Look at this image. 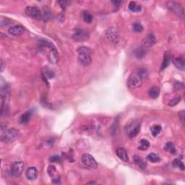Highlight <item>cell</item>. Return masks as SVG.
<instances>
[{
    "label": "cell",
    "mask_w": 185,
    "mask_h": 185,
    "mask_svg": "<svg viewBox=\"0 0 185 185\" xmlns=\"http://www.w3.org/2000/svg\"><path fill=\"white\" fill-rule=\"evenodd\" d=\"M47 172H48L51 178L52 179V182L54 184H60V177L54 166L50 165L47 169Z\"/></svg>",
    "instance_id": "13"
},
{
    "label": "cell",
    "mask_w": 185,
    "mask_h": 185,
    "mask_svg": "<svg viewBox=\"0 0 185 185\" xmlns=\"http://www.w3.org/2000/svg\"><path fill=\"white\" fill-rule=\"evenodd\" d=\"M38 171L35 167H30L28 168L26 171V177L28 179L31 181H34L37 179L38 177Z\"/></svg>",
    "instance_id": "17"
},
{
    "label": "cell",
    "mask_w": 185,
    "mask_h": 185,
    "mask_svg": "<svg viewBox=\"0 0 185 185\" xmlns=\"http://www.w3.org/2000/svg\"><path fill=\"white\" fill-rule=\"evenodd\" d=\"M150 143H149V141L145 139H143L141 140L140 141V146H139V149L140 150H145V149H147L148 148H149V146H150Z\"/></svg>",
    "instance_id": "32"
},
{
    "label": "cell",
    "mask_w": 185,
    "mask_h": 185,
    "mask_svg": "<svg viewBox=\"0 0 185 185\" xmlns=\"http://www.w3.org/2000/svg\"><path fill=\"white\" fill-rule=\"evenodd\" d=\"M24 170V163L22 161H15L12 164L10 168V172L12 177H20Z\"/></svg>",
    "instance_id": "7"
},
{
    "label": "cell",
    "mask_w": 185,
    "mask_h": 185,
    "mask_svg": "<svg viewBox=\"0 0 185 185\" xmlns=\"http://www.w3.org/2000/svg\"><path fill=\"white\" fill-rule=\"evenodd\" d=\"M82 162L86 166L91 168V169H96L98 166V164L91 155L88 153H85L82 156Z\"/></svg>",
    "instance_id": "10"
},
{
    "label": "cell",
    "mask_w": 185,
    "mask_h": 185,
    "mask_svg": "<svg viewBox=\"0 0 185 185\" xmlns=\"http://www.w3.org/2000/svg\"><path fill=\"white\" fill-rule=\"evenodd\" d=\"M8 32L10 35H20L24 33V32H25V28L22 25H14L12 26L11 28H9Z\"/></svg>",
    "instance_id": "14"
},
{
    "label": "cell",
    "mask_w": 185,
    "mask_h": 185,
    "mask_svg": "<svg viewBox=\"0 0 185 185\" xmlns=\"http://www.w3.org/2000/svg\"><path fill=\"white\" fill-rule=\"evenodd\" d=\"M160 94V89L157 86H153L149 90V96L153 99H157Z\"/></svg>",
    "instance_id": "23"
},
{
    "label": "cell",
    "mask_w": 185,
    "mask_h": 185,
    "mask_svg": "<svg viewBox=\"0 0 185 185\" xmlns=\"http://www.w3.org/2000/svg\"><path fill=\"white\" fill-rule=\"evenodd\" d=\"M170 62H171V55H170L169 52H166L165 54H164L163 60V62H162L161 67H160V70H163L164 69L169 67Z\"/></svg>",
    "instance_id": "20"
},
{
    "label": "cell",
    "mask_w": 185,
    "mask_h": 185,
    "mask_svg": "<svg viewBox=\"0 0 185 185\" xmlns=\"http://www.w3.org/2000/svg\"><path fill=\"white\" fill-rule=\"evenodd\" d=\"M140 130V122L134 121L125 127V132L129 136L130 138H133L136 137Z\"/></svg>",
    "instance_id": "5"
},
{
    "label": "cell",
    "mask_w": 185,
    "mask_h": 185,
    "mask_svg": "<svg viewBox=\"0 0 185 185\" xmlns=\"http://www.w3.org/2000/svg\"><path fill=\"white\" fill-rule=\"evenodd\" d=\"M142 77L139 74L138 72H135L132 73L130 75L127 80V86L130 88L132 89H135V88H137L141 86L143 83Z\"/></svg>",
    "instance_id": "4"
},
{
    "label": "cell",
    "mask_w": 185,
    "mask_h": 185,
    "mask_svg": "<svg viewBox=\"0 0 185 185\" xmlns=\"http://www.w3.org/2000/svg\"><path fill=\"white\" fill-rule=\"evenodd\" d=\"M42 75L44 80H47L48 79H52L54 77V72L49 68H44L42 69Z\"/></svg>",
    "instance_id": "22"
},
{
    "label": "cell",
    "mask_w": 185,
    "mask_h": 185,
    "mask_svg": "<svg viewBox=\"0 0 185 185\" xmlns=\"http://www.w3.org/2000/svg\"><path fill=\"white\" fill-rule=\"evenodd\" d=\"M166 6L167 8L173 13L176 14L177 15L180 17V18H184V9L179 3L175 2H168Z\"/></svg>",
    "instance_id": "8"
},
{
    "label": "cell",
    "mask_w": 185,
    "mask_h": 185,
    "mask_svg": "<svg viewBox=\"0 0 185 185\" xmlns=\"http://www.w3.org/2000/svg\"><path fill=\"white\" fill-rule=\"evenodd\" d=\"M0 94H1V111L0 114L2 116L6 114L7 111V103H8L9 99V93H10V89L8 84L5 83L1 86V90H0Z\"/></svg>",
    "instance_id": "1"
},
{
    "label": "cell",
    "mask_w": 185,
    "mask_h": 185,
    "mask_svg": "<svg viewBox=\"0 0 185 185\" xmlns=\"http://www.w3.org/2000/svg\"><path fill=\"white\" fill-rule=\"evenodd\" d=\"M77 52L78 54V61L81 65L87 67L91 64V51L90 49L80 46L77 49Z\"/></svg>",
    "instance_id": "2"
},
{
    "label": "cell",
    "mask_w": 185,
    "mask_h": 185,
    "mask_svg": "<svg viewBox=\"0 0 185 185\" xmlns=\"http://www.w3.org/2000/svg\"><path fill=\"white\" fill-rule=\"evenodd\" d=\"M54 18L53 13L49 7L44 6L42 9V18L44 21H49Z\"/></svg>",
    "instance_id": "16"
},
{
    "label": "cell",
    "mask_w": 185,
    "mask_h": 185,
    "mask_svg": "<svg viewBox=\"0 0 185 185\" xmlns=\"http://www.w3.org/2000/svg\"><path fill=\"white\" fill-rule=\"evenodd\" d=\"M179 118H180L181 121H182V122L183 124L184 123V116H185V112L184 110L181 111L180 112H179Z\"/></svg>",
    "instance_id": "38"
},
{
    "label": "cell",
    "mask_w": 185,
    "mask_h": 185,
    "mask_svg": "<svg viewBox=\"0 0 185 185\" xmlns=\"http://www.w3.org/2000/svg\"><path fill=\"white\" fill-rule=\"evenodd\" d=\"M181 99H181V96H176V97H174L173 99H171V101H169V105L170 106H176L177 104H178L179 102L181 101Z\"/></svg>",
    "instance_id": "34"
},
{
    "label": "cell",
    "mask_w": 185,
    "mask_h": 185,
    "mask_svg": "<svg viewBox=\"0 0 185 185\" xmlns=\"http://www.w3.org/2000/svg\"><path fill=\"white\" fill-rule=\"evenodd\" d=\"M59 5H61L62 8L63 9H65V7H66V5H67V2H65V1H59Z\"/></svg>",
    "instance_id": "42"
},
{
    "label": "cell",
    "mask_w": 185,
    "mask_h": 185,
    "mask_svg": "<svg viewBox=\"0 0 185 185\" xmlns=\"http://www.w3.org/2000/svg\"><path fill=\"white\" fill-rule=\"evenodd\" d=\"M116 153L117 157L119 158V159L123 160V161L127 162L128 160H129L127 153H126V150L124 148H119L117 150H116Z\"/></svg>",
    "instance_id": "18"
},
{
    "label": "cell",
    "mask_w": 185,
    "mask_h": 185,
    "mask_svg": "<svg viewBox=\"0 0 185 185\" xmlns=\"http://www.w3.org/2000/svg\"><path fill=\"white\" fill-rule=\"evenodd\" d=\"M129 9L134 12H139L142 9V7L140 5H137L135 2H130L129 4Z\"/></svg>",
    "instance_id": "26"
},
{
    "label": "cell",
    "mask_w": 185,
    "mask_h": 185,
    "mask_svg": "<svg viewBox=\"0 0 185 185\" xmlns=\"http://www.w3.org/2000/svg\"><path fill=\"white\" fill-rule=\"evenodd\" d=\"M82 18H83L84 21L87 23H90L92 20V15L88 11H84L82 12Z\"/></svg>",
    "instance_id": "30"
},
{
    "label": "cell",
    "mask_w": 185,
    "mask_h": 185,
    "mask_svg": "<svg viewBox=\"0 0 185 185\" xmlns=\"http://www.w3.org/2000/svg\"><path fill=\"white\" fill-rule=\"evenodd\" d=\"M137 72H138L139 74L140 75V76L142 77L143 79L145 78V77H147V76H148V71L145 69H140L137 70Z\"/></svg>",
    "instance_id": "37"
},
{
    "label": "cell",
    "mask_w": 185,
    "mask_h": 185,
    "mask_svg": "<svg viewBox=\"0 0 185 185\" xmlns=\"http://www.w3.org/2000/svg\"><path fill=\"white\" fill-rule=\"evenodd\" d=\"M31 111H27V112L24 113L23 114L21 115V116L20 117V119H19V122L22 124H27L28 122H29L30 118H31Z\"/></svg>",
    "instance_id": "24"
},
{
    "label": "cell",
    "mask_w": 185,
    "mask_h": 185,
    "mask_svg": "<svg viewBox=\"0 0 185 185\" xmlns=\"http://www.w3.org/2000/svg\"><path fill=\"white\" fill-rule=\"evenodd\" d=\"M173 166L175 167H178L181 170H182V171H184V163H182V160H179V158H176V159H174L173 160Z\"/></svg>",
    "instance_id": "33"
},
{
    "label": "cell",
    "mask_w": 185,
    "mask_h": 185,
    "mask_svg": "<svg viewBox=\"0 0 185 185\" xmlns=\"http://www.w3.org/2000/svg\"><path fill=\"white\" fill-rule=\"evenodd\" d=\"M49 161L52 162V163H60L62 161L61 157L57 155H54V156H51L49 158Z\"/></svg>",
    "instance_id": "36"
},
{
    "label": "cell",
    "mask_w": 185,
    "mask_h": 185,
    "mask_svg": "<svg viewBox=\"0 0 185 185\" xmlns=\"http://www.w3.org/2000/svg\"><path fill=\"white\" fill-rule=\"evenodd\" d=\"M25 13L28 16L35 20L42 19V12L36 7L28 6L25 8Z\"/></svg>",
    "instance_id": "9"
},
{
    "label": "cell",
    "mask_w": 185,
    "mask_h": 185,
    "mask_svg": "<svg viewBox=\"0 0 185 185\" xmlns=\"http://www.w3.org/2000/svg\"><path fill=\"white\" fill-rule=\"evenodd\" d=\"M49 59L51 63L52 64H56L59 61V55H58L57 51H56V49L51 50L49 55Z\"/></svg>",
    "instance_id": "21"
},
{
    "label": "cell",
    "mask_w": 185,
    "mask_h": 185,
    "mask_svg": "<svg viewBox=\"0 0 185 185\" xmlns=\"http://www.w3.org/2000/svg\"><path fill=\"white\" fill-rule=\"evenodd\" d=\"M20 133L18 130L14 129H9L5 130L4 133L2 134L1 135V140L5 143H12L15 141L18 138Z\"/></svg>",
    "instance_id": "3"
},
{
    "label": "cell",
    "mask_w": 185,
    "mask_h": 185,
    "mask_svg": "<svg viewBox=\"0 0 185 185\" xmlns=\"http://www.w3.org/2000/svg\"><path fill=\"white\" fill-rule=\"evenodd\" d=\"M161 130L162 128L160 125H153L151 128H150L152 135L153 137H156V136L159 135V133L161 132Z\"/></svg>",
    "instance_id": "31"
},
{
    "label": "cell",
    "mask_w": 185,
    "mask_h": 185,
    "mask_svg": "<svg viewBox=\"0 0 185 185\" xmlns=\"http://www.w3.org/2000/svg\"><path fill=\"white\" fill-rule=\"evenodd\" d=\"M106 36L112 43H116L119 40V33L116 28H109L106 31Z\"/></svg>",
    "instance_id": "11"
},
{
    "label": "cell",
    "mask_w": 185,
    "mask_h": 185,
    "mask_svg": "<svg viewBox=\"0 0 185 185\" xmlns=\"http://www.w3.org/2000/svg\"><path fill=\"white\" fill-rule=\"evenodd\" d=\"M112 2L113 5H114V7H117V8H119V7L120 5H121V4H122V2H120V1H112V2Z\"/></svg>",
    "instance_id": "41"
},
{
    "label": "cell",
    "mask_w": 185,
    "mask_h": 185,
    "mask_svg": "<svg viewBox=\"0 0 185 185\" xmlns=\"http://www.w3.org/2000/svg\"><path fill=\"white\" fill-rule=\"evenodd\" d=\"M38 43H39V46L42 47H46V48L50 49V50L55 49L54 44H53L52 43H51L50 41H49L48 40H46V39H40V40L38 41Z\"/></svg>",
    "instance_id": "25"
},
{
    "label": "cell",
    "mask_w": 185,
    "mask_h": 185,
    "mask_svg": "<svg viewBox=\"0 0 185 185\" xmlns=\"http://www.w3.org/2000/svg\"><path fill=\"white\" fill-rule=\"evenodd\" d=\"M133 28L134 31L138 32V33L143 31V26L141 25L140 23H139V22H135V23H134L133 25Z\"/></svg>",
    "instance_id": "35"
},
{
    "label": "cell",
    "mask_w": 185,
    "mask_h": 185,
    "mask_svg": "<svg viewBox=\"0 0 185 185\" xmlns=\"http://www.w3.org/2000/svg\"><path fill=\"white\" fill-rule=\"evenodd\" d=\"M88 184H95V182H89L88 183Z\"/></svg>",
    "instance_id": "43"
},
{
    "label": "cell",
    "mask_w": 185,
    "mask_h": 185,
    "mask_svg": "<svg viewBox=\"0 0 185 185\" xmlns=\"http://www.w3.org/2000/svg\"><path fill=\"white\" fill-rule=\"evenodd\" d=\"M164 149H165L166 151L169 152L170 153H171V154H175L177 153V150H176V148H175L174 145H173L171 142L167 143L165 145Z\"/></svg>",
    "instance_id": "28"
},
{
    "label": "cell",
    "mask_w": 185,
    "mask_h": 185,
    "mask_svg": "<svg viewBox=\"0 0 185 185\" xmlns=\"http://www.w3.org/2000/svg\"><path fill=\"white\" fill-rule=\"evenodd\" d=\"M172 62L177 69L180 70H184L185 68V61L184 59L182 56H175L173 58Z\"/></svg>",
    "instance_id": "15"
},
{
    "label": "cell",
    "mask_w": 185,
    "mask_h": 185,
    "mask_svg": "<svg viewBox=\"0 0 185 185\" xmlns=\"http://www.w3.org/2000/svg\"><path fill=\"white\" fill-rule=\"evenodd\" d=\"M156 43V39L155 37L154 34L150 33L147 34V35L144 38V39L143 40L142 42V46L144 47L145 49H147L148 48L152 47L155 43Z\"/></svg>",
    "instance_id": "12"
},
{
    "label": "cell",
    "mask_w": 185,
    "mask_h": 185,
    "mask_svg": "<svg viewBox=\"0 0 185 185\" xmlns=\"http://www.w3.org/2000/svg\"><path fill=\"white\" fill-rule=\"evenodd\" d=\"M9 23V20L8 19H5V20H1V26H4V25H7Z\"/></svg>",
    "instance_id": "40"
},
{
    "label": "cell",
    "mask_w": 185,
    "mask_h": 185,
    "mask_svg": "<svg viewBox=\"0 0 185 185\" xmlns=\"http://www.w3.org/2000/svg\"><path fill=\"white\" fill-rule=\"evenodd\" d=\"M145 52H146V49H145L144 47L141 46L140 47V48H137V49L135 51V56L137 59H143L145 56V53H146Z\"/></svg>",
    "instance_id": "27"
},
{
    "label": "cell",
    "mask_w": 185,
    "mask_h": 185,
    "mask_svg": "<svg viewBox=\"0 0 185 185\" xmlns=\"http://www.w3.org/2000/svg\"><path fill=\"white\" fill-rule=\"evenodd\" d=\"M147 158L150 160L151 163H158V162H159L160 160V158L159 156H158L157 154L154 153H150L148 155V156H147Z\"/></svg>",
    "instance_id": "29"
},
{
    "label": "cell",
    "mask_w": 185,
    "mask_h": 185,
    "mask_svg": "<svg viewBox=\"0 0 185 185\" xmlns=\"http://www.w3.org/2000/svg\"><path fill=\"white\" fill-rule=\"evenodd\" d=\"M174 88L177 90L182 89V88H184V85H183L182 83H181V82H176L174 85Z\"/></svg>",
    "instance_id": "39"
},
{
    "label": "cell",
    "mask_w": 185,
    "mask_h": 185,
    "mask_svg": "<svg viewBox=\"0 0 185 185\" xmlns=\"http://www.w3.org/2000/svg\"><path fill=\"white\" fill-rule=\"evenodd\" d=\"M133 160L136 165H137L139 168H140L141 169L145 170L146 169L147 167L146 162H145V160H143V158H141L140 156H137V155H135V156H134Z\"/></svg>",
    "instance_id": "19"
},
{
    "label": "cell",
    "mask_w": 185,
    "mask_h": 185,
    "mask_svg": "<svg viewBox=\"0 0 185 185\" xmlns=\"http://www.w3.org/2000/svg\"><path fill=\"white\" fill-rule=\"evenodd\" d=\"M90 34L83 28H75L72 35L73 40L75 41H86L88 40Z\"/></svg>",
    "instance_id": "6"
}]
</instances>
